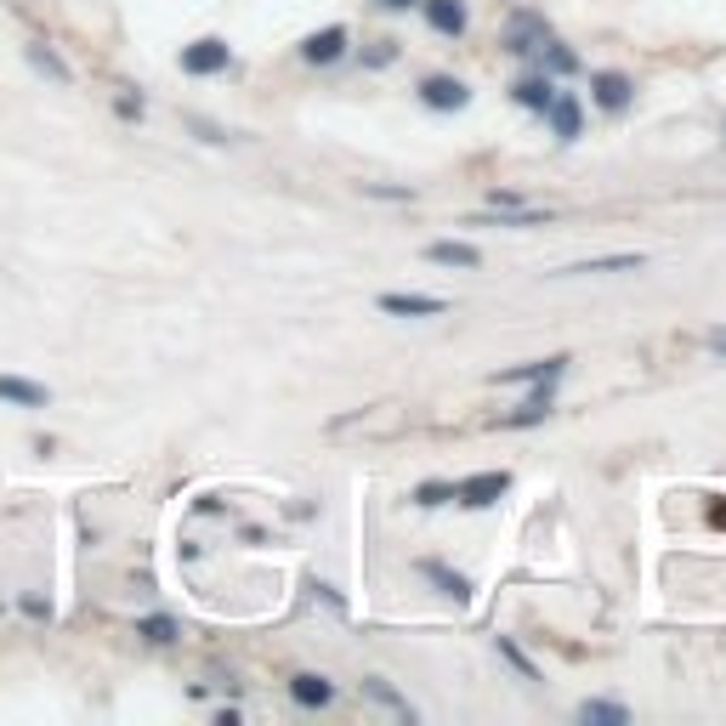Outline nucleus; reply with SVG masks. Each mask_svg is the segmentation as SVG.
Wrapping results in <instances>:
<instances>
[{
	"label": "nucleus",
	"instance_id": "nucleus-1",
	"mask_svg": "<svg viewBox=\"0 0 726 726\" xmlns=\"http://www.w3.org/2000/svg\"><path fill=\"white\" fill-rule=\"evenodd\" d=\"M505 489H511V477H505V471H477V477L454 482V500H460L466 511H489Z\"/></svg>",
	"mask_w": 726,
	"mask_h": 726
},
{
	"label": "nucleus",
	"instance_id": "nucleus-2",
	"mask_svg": "<svg viewBox=\"0 0 726 726\" xmlns=\"http://www.w3.org/2000/svg\"><path fill=\"white\" fill-rule=\"evenodd\" d=\"M420 103H426L431 114H460V109L471 103V85H466V80H449V74H431V80H420Z\"/></svg>",
	"mask_w": 726,
	"mask_h": 726
},
{
	"label": "nucleus",
	"instance_id": "nucleus-3",
	"mask_svg": "<svg viewBox=\"0 0 726 726\" xmlns=\"http://www.w3.org/2000/svg\"><path fill=\"white\" fill-rule=\"evenodd\" d=\"M591 96H596L602 114H624V109H631V96H636V85H631V74L602 69V74H591Z\"/></svg>",
	"mask_w": 726,
	"mask_h": 726
},
{
	"label": "nucleus",
	"instance_id": "nucleus-4",
	"mask_svg": "<svg viewBox=\"0 0 726 726\" xmlns=\"http://www.w3.org/2000/svg\"><path fill=\"white\" fill-rule=\"evenodd\" d=\"M573 358H534V364H517V369H500V375H489L494 386H540V380H562V369H567Z\"/></svg>",
	"mask_w": 726,
	"mask_h": 726
},
{
	"label": "nucleus",
	"instance_id": "nucleus-5",
	"mask_svg": "<svg viewBox=\"0 0 726 726\" xmlns=\"http://www.w3.org/2000/svg\"><path fill=\"white\" fill-rule=\"evenodd\" d=\"M545 34H551V23H545L540 12H517V18H511V34H505V45H511L517 58H534L540 45H545Z\"/></svg>",
	"mask_w": 726,
	"mask_h": 726
},
{
	"label": "nucleus",
	"instance_id": "nucleus-6",
	"mask_svg": "<svg viewBox=\"0 0 726 726\" xmlns=\"http://www.w3.org/2000/svg\"><path fill=\"white\" fill-rule=\"evenodd\" d=\"M551 386H556V380H540V386H534V392H528V403H522V409H511V415H500V426H505V431H522V426H540V420H545V415L556 409V398H551Z\"/></svg>",
	"mask_w": 726,
	"mask_h": 726
},
{
	"label": "nucleus",
	"instance_id": "nucleus-7",
	"mask_svg": "<svg viewBox=\"0 0 726 726\" xmlns=\"http://www.w3.org/2000/svg\"><path fill=\"white\" fill-rule=\"evenodd\" d=\"M386 415H341V420H329V431H335V438H347V431H398L403 426V409L398 403H380Z\"/></svg>",
	"mask_w": 726,
	"mask_h": 726
},
{
	"label": "nucleus",
	"instance_id": "nucleus-8",
	"mask_svg": "<svg viewBox=\"0 0 726 726\" xmlns=\"http://www.w3.org/2000/svg\"><path fill=\"white\" fill-rule=\"evenodd\" d=\"M227 58H233L227 40H193L187 52H182V69H187V74H222Z\"/></svg>",
	"mask_w": 726,
	"mask_h": 726
},
{
	"label": "nucleus",
	"instance_id": "nucleus-9",
	"mask_svg": "<svg viewBox=\"0 0 726 726\" xmlns=\"http://www.w3.org/2000/svg\"><path fill=\"white\" fill-rule=\"evenodd\" d=\"M301 58H307V63H335V58H347V29L329 23V29L307 34V40H301Z\"/></svg>",
	"mask_w": 726,
	"mask_h": 726
},
{
	"label": "nucleus",
	"instance_id": "nucleus-10",
	"mask_svg": "<svg viewBox=\"0 0 726 726\" xmlns=\"http://www.w3.org/2000/svg\"><path fill=\"white\" fill-rule=\"evenodd\" d=\"M420 12H426V23H431V29L449 34V40H454V34H466V23H471V18H466V0H420Z\"/></svg>",
	"mask_w": 726,
	"mask_h": 726
},
{
	"label": "nucleus",
	"instance_id": "nucleus-11",
	"mask_svg": "<svg viewBox=\"0 0 726 726\" xmlns=\"http://www.w3.org/2000/svg\"><path fill=\"white\" fill-rule=\"evenodd\" d=\"M380 313H392V318H438L449 313L443 296H380Z\"/></svg>",
	"mask_w": 726,
	"mask_h": 726
},
{
	"label": "nucleus",
	"instance_id": "nucleus-12",
	"mask_svg": "<svg viewBox=\"0 0 726 726\" xmlns=\"http://www.w3.org/2000/svg\"><path fill=\"white\" fill-rule=\"evenodd\" d=\"M545 120H551V136H556V142H573V136H579V96L556 91L551 103H545Z\"/></svg>",
	"mask_w": 726,
	"mask_h": 726
},
{
	"label": "nucleus",
	"instance_id": "nucleus-13",
	"mask_svg": "<svg viewBox=\"0 0 726 726\" xmlns=\"http://www.w3.org/2000/svg\"><path fill=\"white\" fill-rule=\"evenodd\" d=\"M45 386L40 380H23V375H0V403H23V409H45Z\"/></svg>",
	"mask_w": 726,
	"mask_h": 726
},
{
	"label": "nucleus",
	"instance_id": "nucleus-14",
	"mask_svg": "<svg viewBox=\"0 0 726 726\" xmlns=\"http://www.w3.org/2000/svg\"><path fill=\"white\" fill-rule=\"evenodd\" d=\"M511 96H517V109L545 114V103L556 96V85H551V74H528V80H517V85H511Z\"/></svg>",
	"mask_w": 726,
	"mask_h": 726
},
{
	"label": "nucleus",
	"instance_id": "nucleus-15",
	"mask_svg": "<svg viewBox=\"0 0 726 726\" xmlns=\"http://www.w3.org/2000/svg\"><path fill=\"white\" fill-rule=\"evenodd\" d=\"M289 698H296V704H307V709H324V704L335 698V687L324 682V675L301 669V675H289Z\"/></svg>",
	"mask_w": 726,
	"mask_h": 726
},
{
	"label": "nucleus",
	"instance_id": "nucleus-16",
	"mask_svg": "<svg viewBox=\"0 0 726 726\" xmlns=\"http://www.w3.org/2000/svg\"><path fill=\"white\" fill-rule=\"evenodd\" d=\"M23 58H29V69H40L52 85H69V63H63L45 40H29V45H23Z\"/></svg>",
	"mask_w": 726,
	"mask_h": 726
},
{
	"label": "nucleus",
	"instance_id": "nucleus-17",
	"mask_svg": "<svg viewBox=\"0 0 726 726\" xmlns=\"http://www.w3.org/2000/svg\"><path fill=\"white\" fill-rule=\"evenodd\" d=\"M426 262H438V267H477L482 256L471 245H460V238H438V245H426Z\"/></svg>",
	"mask_w": 726,
	"mask_h": 726
},
{
	"label": "nucleus",
	"instance_id": "nucleus-18",
	"mask_svg": "<svg viewBox=\"0 0 726 726\" xmlns=\"http://www.w3.org/2000/svg\"><path fill=\"white\" fill-rule=\"evenodd\" d=\"M420 573H426V579H431V585H438L443 596H454V602H466V596H471V585H466L460 573H449L443 562H420Z\"/></svg>",
	"mask_w": 726,
	"mask_h": 726
},
{
	"label": "nucleus",
	"instance_id": "nucleus-19",
	"mask_svg": "<svg viewBox=\"0 0 726 726\" xmlns=\"http://www.w3.org/2000/svg\"><path fill=\"white\" fill-rule=\"evenodd\" d=\"M534 58H540V69H545V74H573V69H579V58L567 52L562 40H551V34H545V45H540Z\"/></svg>",
	"mask_w": 726,
	"mask_h": 726
},
{
	"label": "nucleus",
	"instance_id": "nucleus-20",
	"mask_svg": "<svg viewBox=\"0 0 726 726\" xmlns=\"http://www.w3.org/2000/svg\"><path fill=\"white\" fill-rule=\"evenodd\" d=\"M636 267H642L636 250H618V256H602V262H579V267H567V273H636Z\"/></svg>",
	"mask_w": 726,
	"mask_h": 726
},
{
	"label": "nucleus",
	"instance_id": "nucleus-21",
	"mask_svg": "<svg viewBox=\"0 0 726 726\" xmlns=\"http://www.w3.org/2000/svg\"><path fill=\"white\" fill-rule=\"evenodd\" d=\"M364 698H375V704H386V709H392V715H403V720H415V709H409V698H398L392 687H386V682H380V675H369V682H364Z\"/></svg>",
	"mask_w": 726,
	"mask_h": 726
},
{
	"label": "nucleus",
	"instance_id": "nucleus-22",
	"mask_svg": "<svg viewBox=\"0 0 726 726\" xmlns=\"http://www.w3.org/2000/svg\"><path fill=\"white\" fill-rule=\"evenodd\" d=\"M579 720H607V726H624V720H631V709H624V704H607V698H585V704H579Z\"/></svg>",
	"mask_w": 726,
	"mask_h": 726
},
{
	"label": "nucleus",
	"instance_id": "nucleus-23",
	"mask_svg": "<svg viewBox=\"0 0 726 726\" xmlns=\"http://www.w3.org/2000/svg\"><path fill=\"white\" fill-rule=\"evenodd\" d=\"M454 500V482H420L415 489V505H449Z\"/></svg>",
	"mask_w": 726,
	"mask_h": 726
},
{
	"label": "nucleus",
	"instance_id": "nucleus-24",
	"mask_svg": "<svg viewBox=\"0 0 726 726\" xmlns=\"http://www.w3.org/2000/svg\"><path fill=\"white\" fill-rule=\"evenodd\" d=\"M142 636H149V642H176V624L171 618H142Z\"/></svg>",
	"mask_w": 726,
	"mask_h": 726
},
{
	"label": "nucleus",
	"instance_id": "nucleus-25",
	"mask_svg": "<svg viewBox=\"0 0 726 726\" xmlns=\"http://www.w3.org/2000/svg\"><path fill=\"white\" fill-rule=\"evenodd\" d=\"M500 653H505V658H511V664L522 669V682H534V675H540L534 664H528V658H522V647H517V642H505V636H500Z\"/></svg>",
	"mask_w": 726,
	"mask_h": 726
},
{
	"label": "nucleus",
	"instance_id": "nucleus-26",
	"mask_svg": "<svg viewBox=\"0 0 726 726\" xmlns=\"http://www.w3.org/2000/svg\"><path fill=\"white\" fill-rule=\"evenodd\" d=\"M489 205H494V211H522V193H511V187H494V193H489Z\"/></svg>",
	"mask_w": 726,
	"mask_h": 726
},
{
	"label": "nucleus",
	"instance_id": "nucleus-27",
	"mask_svg": "<svg viewBox=\"0 0 726 726\" xmlns=\"http://www.w3.org/2000/svg\"><path fill=\"white\" fill-rule=\"evenodd\" d=\"M380 7H392V12H409V7H420V0H380Z\"/></svg>",
	"mask_w": 726,
	"mask_h": 726
},
{
	"label": "nucleus",
	"instance_id": "nucleus-28",
	"mask_svg": "<svg viewBox=\"0 0 726 726\" xmlns=\"http://www.w3.org/2000/svg\"><path fill=\"white\" fill-rule=\"evenodd\" d=\"M709 347H715V352H726V329H715V335H709Z\"/></svg>",
	"mask_w": 726,
	"mask_h": 726
}]
</instances>
